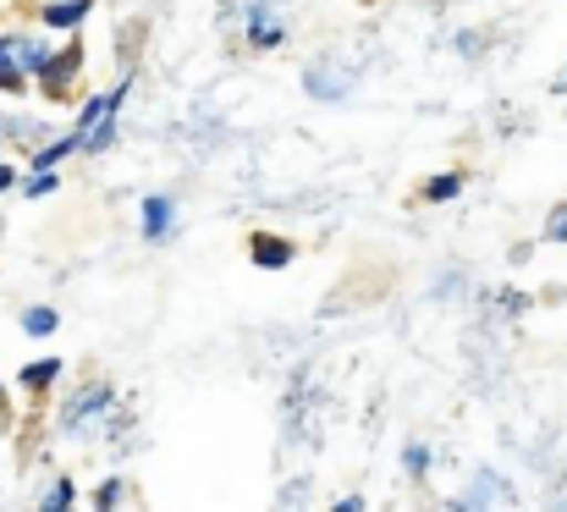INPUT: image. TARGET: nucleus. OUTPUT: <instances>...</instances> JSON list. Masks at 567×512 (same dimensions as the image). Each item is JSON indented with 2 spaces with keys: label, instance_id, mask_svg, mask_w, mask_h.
<instances>
[{
  "label": "nucleus",
  "instance_id": "f257e3e1",
  "mask_svg": "<svg viewBox=\"0 0 567 512\" xmlns=\"http://www.w3.org/2000/svg\"><path fill=\"white\" fill-rule=\"evenodd\" d=\"M122 100H127V78H122V89L83 100V111H78V133H72L83 155H105V150H111V139H116V116H122Z\"/></svg>",
  "mask_w": 567,
  "mask_h": 512
},
{
  "label": "nucleus",
  "instance_id": "f03ea898",
  "mask_svg": "<svg viewBox=\"0 0 567 512\" xmlns=\"http://www.w3.org/2000/svg\"><path fill=\"white\" fill-rule=\"evenodd\" d=\"M353 89H359L353 66H309V72H303V94H309V100L337 105V100H348Z\"/></svg>",
  "mask_w": 567,
  "mask_h": 512
},
{
  "label": "nucleus",
  "instance_id": "7ed1b4c3",
  "mask_svg": "<svg viewBox=\"0 0 567 512\" xmlns=\"http://www.w3.org/2000/svg\"><path fill=\"white\" fill-rule=\"evenodd\" d=\"M78 72H83V44H78V39H72V44H61V50H55V55H44V66H39V72H33V78H39V83H44V89H50V94H66V89H72V78H78Z\"/></svg>",
  "mask_w": 567,
  "mask_h": 512
},
{
  "label": "nucleus",
  "instance_id": "20e7f679",
  "mask_svg": "<svg viewBox=\"0 0 567 512\" xmlns=\"http://www.w3.org/2000/svg\"><path fill=\"white\" fill-rule=\"evenodd\" d=\"M105 408H116V386H105V380H94L89 391H78V397L66 402V413H61V424H66V430L78 436V430H83V424H89L94 413H105Z\"/></svg>",
  "mask_w": 567,
  "mask_h": 512
},
{
  "label": "nucleus",
  "instance_id": "39448f33",
  "mask_svg": "<svg viewBox=\"0 0 567 512\" xmlns=\"http://www.w3.org/2000/svg\"><path fill=\"white\" fill-rule=\"evenodd\" d=\"M177 226V198L172 193H150L144 198V243H166Z\"/></svg>",
  "mask_w": 567,
  "mask_h": 512
},
{
  "label": "nucleus",
  "instance_id": "423d86ee",
  "mask_svg": "<svg viewBox=\"0 0 567 512\" xmlns=\"http://www.w3.org/2000/svg\"><path fill=\"white\" fill-rule=\"evenodd\" d=\"M248 254H254L259 270H287L292 254H298V243H287V237H276V232H254V237H248Z\"/></svg>",
  "mask_w": 567,
  "mask_h": 512
},
{
  "label": "nucleus",
  "instance_id": "0eeeda50",
  "mask_svg": "<svg viewBox=\"0 0 567 512\" xmlns=\"http://www.w3.org/2000/svg\"><path fill=\"white\" fill-rule=\"evenodd\" d=\"M248 44H254V50H276V44H287V22H281L265 0L248 11Z\"/></svg>",
  "mask_w": 567,
  "mask_h": 512
},
{
  "label": "nucleus",
  "instance_id": "6e6552de",
  "mask_svg": "<svg viewBox=\"0 0 567 512\" xmlns=\"http://www.w3.org/2000/svg\"><path fill=\"white\" fill-rule=\"evenodd\" d=\"M89 11H94V0H44V6H39L44 28H61V33H66V28H78Z\"/></svg>",
  "mask_w": 567,
  "mask_h": 512
},
{
  "label": "nucleus",
  "instance_id": "1a4fd4ad",
  "mask_svg": "<svg viewBox=\"0 0 567 512\" xmlns=\"http://www.w3.org/2000/svg\"><path fill=\"white\" fill-rule=\"evenodd\" d=\"M22 83H28V66H22V55H17V33H0V89L17 94Z\"/></svg>",
  "mask_w": 567,
  "mask_h": 512
},
{
  "label": "nucleus",
  "instance_id": "9d476101",
  "mask_svg": "<svg viewBox=\"0 0 567 512\" xmlns=\"http://www.w3.org/2000/svg\"><path fill=\"white\" fill-rule=\"evenodd\" d=\"M55 380H61V358H39V363H28V369L17 375L22 391H50Z\"/></svg>",
  "mask_w": 567,
  "mask_h": 512
},
{
  "label": "nucleus",
  "instance_id": "9b49d317",
  "mask_svg": "<svg viewBox=\"0 0 567 512\" xmlns=\"http://www.w3.org/2000/svg\"><path fill=\"white\" fill-rule=\"evenodd\" d=\"M66 155H78V139H72V133H66V139H55V144H44V150H33V161H28V166L33 171H55Z\"/></svg>",
  "mask_w": 567,
  "mask_h": 512
},
{
  "label": "nucleus",
  "instance_id": "f8f14e48",
  "mask_svg": "<svg viewBox=\"0 0 567 512\" xmlns=\"http://www.w3.org/2000/svg\"><path fill=\"white\" fill-rule=\"evenodd\" d=\"M457 193H463V171H446V176L424 182V198H430V204H452Z\"/></svg>",
  "mask_w": 567,
  "mask_h": 512
},
{
  "label": "nucleus",
  "instance_id": "ddd939ff",
  "mask_svg": "<svg viewBox=\"0 0 567 512\" xmlns=\"http://www.w3.org/2000/svg\"><path fill=\"white\" fill-rule=\"evenodd\" d=\"M55 326H61L55 309H44V304H39V309H22V331H28V337H55Z\"/></svg>",
  "mask_w": 567,
  "mask_h": 512
},
{
  "label": "nucleus",
  "instance_id": "4468645a",
  "mask_svg": "<svg viewBox=\"0 0 567 512\" xmlns=\"http://www.w3.org/2000/svg\"><path fill=\"white\" fill-rule=\"evenodd\" d=\"M430 463H435V452H430L424 441H408V447H402V469H408V480H424Z\"/></svg>",
  "mask_w": 567,
  "mask_h": 512
},
{
  "label": "nucleus",
  "instance_id": "2eb2a0df",
  "mask_svg": "<svg viewBox=\"0 0 567 512\" xmlns=\"http://www.w3.org/2000/svg\"><path fill=\"white\" fill-rule=\"evenodd\" d=\"M72 502H78V485H72V480H55V485L39 496V508L44 512H61V508H72Z\"/></svg>",
  "mask_w": 567,
  "mask_h": 512
},
{
  "label": "nucleus",
  "instance_id": "dca6fc26",
  "mask_svg": "<svg viewBox=\"0 0 567 512\" xmlns=\"http://www.w3.org/2000/svg\"><path fill=\"white\" fill-rule=\"evenodd\" d=\"M22 193H28V198H44V193H55V171H33V176L22 182Z\"/></svg>",
  "mask_w": 567,
  "mask_h": 512
},
{
  "label": "nucleus",
  "instance_id": "f3484780",
  "mask_svg": "<svg viewBox=\"0 0 567 512\" xmlns=\"http://www.w3.org/2000/svg\"><path fill=\"white\" fill-rule=\"evenodd\" d=\"M116 502H127V485H122V480H105V485L94 491V508H116Z\"/></svg>",
  "mask_w": 567,
  "mask_h": 512
},
{
  "label": "nucleus",
  "instance_id": "a211bd4d",
  "mask_svg": "<svg viewBox=\"0 0 567 512\" xmlns=\"http://www.w3.org/2000/svg\"><path fill=\"white\" fill-rule=\"evenodd\" d=\"M546 237H551V243H567V204L551 215V221H546Z\"/></svg>",
  "mask_w": 567,
  "mask_h": 512
},
{
  "label": "nucleus",
  "instance_id": "6ab92c4d",
  "mask_svg": "<svg viewBox=\"0 0 567 512\" xmlns=\"http://www.w3.org/2000/svg\"><path fill=\"white\" fill-rule=\"evenodd\" d=\"M496 298H502V309H507V315H524V309H529V298H524V293H513V287H507V293H496Z\"/></svg>",
  "mask_w": 567,
  "mask_h": 512
},
{
  "label": "nucleus",
  "instance_id": "aec40b11",
  "mask_svg": "<svg viewBox=\"0 0 567 512\" xmlns=\"http://www.w3.org/2000/svg\"><path fill=\"white\" fill-rule=\"evenodd\" d=\"M6 187H17V166H6V161H0V193H6Z\"/></svg>",
  "mask_w": 567,
  "mask_h": 512
},
{
  "label": "nucleus",
  "instance_id": "412c9836",
  "mask_svg": "<svg viewBox=\"0 0 567 512\" xmlns=\"http://www.w3.org/2000/svg\"><path fill=\"white\" fill-rule=\"evenodd\" d=\"M551 94H567V66H563V78H557V83H551Z\"/></svg>",
  "mask_w": 567,
  "mask_h": 512
},
{
  "label": "nucleus",
  "instance_id": "4be33fe9",
  "mask_svg": "<svg viewBox=\"0 0 567 512\" xmlns=\"http://www.w3.org/2000/svg\"><path fill=\"white\" fill-rule=\"evenodd\" d=\"M0 133H6V122H0Z\"/></svg>",
  "mask_w": 567,
  "mask_h": 512
}]
</instances>
